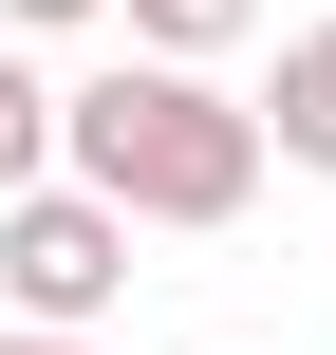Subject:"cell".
<instances>
[{
  "label": "cell",
  "mask_w": 336,
  "mask_h": 355,
  "mask_svg": "<svg viewBox=\"0 0 336 355\" xmlns=\"http://www.w3.org/2000/svg\"><path fill=\"white\" fill-rule=\"evenodd\" d=\"M19 187H56V75L37 56H0V206Z\"/></svg>",
  "instance_id": "5b68a950"
},
{
  "label": "cell",
  "mask_w": 336,
  "mask_h": 355,
  "mask_svg": "<svg viewBox=\"0 0 336 355\" xmlns=\"http://www.w3.org/2000/svg\"><path fill=\"white\" fill-rule=\"evenodd\" d=\"M0 355H94V337H37V318H19V337H0Z\"/></svg>",
  "instance_id": "52a82bcc"
},
{
  "label": "cell",
  "mask_w": 336,
  "mask_h": 355,
  "mask_svg": "<svg viewBox=\"0 0 336 355\" xmlns=\"http://www.w3.org/2000/svg\"><path fill=\"white\" fill-rule=\"evenodd\" d=\"M262 150H281V131H262L206 56H112V75L56 94V168L112 187L131 225H243V206H262Z\"/></svg>",
  "instance_id": "6da1fadb"
},
{
  "label": "cell",
  "mask_w": 336,
  "mask_h": 355,
  "mask_svg": "<svg viewBox=\"0 0 336 355\" xmlns=\"http://www.w3.org/2000/svg\"><path fill=\"white\" fill-rule=\"evenodd\" d=\"M112 19H131V56H206V75L262 37V0H112Z\"/></svg>",
  "instance_id": "277c9868"
},
{
  "label": "cell",
  "mask_w": 336,
  "mask_h": 355,
  "mask_svg": "<svg viewBox=\"0 0 336 355\" xmlns=\"http://www.w3.org/2000/svg\"><path fill=\"white\" fill-rule=\"evenodd\" d=\"M0 300H19L37 337H94V318L131 300V206H112V187H75V168H56V187H19V206H0Z\"/></svg>",
  "instance_id": "7a4b0ae2"
},
{
  "label": "cell",
  "mask_w": 336,
  "mask_h": 355,
  "mask_svg": "<svg viewBox=\"0 0 336 355\" xmlns=\"http://www.w3.org/2000/svg\"><path fill=\"white\" fill-rule=\"evenodd\" d=\"M262 131H281V168H336V19L281 37V94H262Z\"/></svg>",
  "instance_id": "3957f363"
},
{
  "label": "cell",
  "mask_w": 336,
  "mask_h": 355,
  "mask_svg": "<svg viewBox=\"0 0 336 355\" xmlns=\"http://www.w3.org/2000/svg\"><path fill=\"white\" fill-rule=\"evenodd\" d=\"M0 19H19V37H94L112 0H0Z\"/></svg>",
  "instance_id": "8992f818"
}]
</instances>
